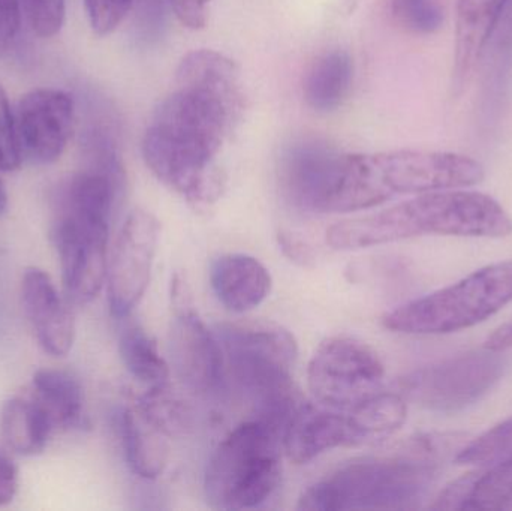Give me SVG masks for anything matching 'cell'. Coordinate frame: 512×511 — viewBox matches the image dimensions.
Returning a JSON list of instances; mask_svg holds the SVG:
<instances>
[{
  "mask_svg": "<svg viewBox=\"0 0 512 511\" xmlns=\"http://www.w3.org/2000/svg\"><path fill=\"white\" fill-rule=\"evenodd\" d=\"M177 89L156 108L143 138V158L159 182L195 209L225 189L216 156L245 113L240 71L227 60H204L176 75Z\"/></svg>",
  "mask_w": 512,
  "mask_h": 511,
  "instance_id": "6da1fadb",
  "label": "cell"
},
{
  "mask_svg": "<svg viewBox=\"0 0 512 511\" xmlns=\"http://www.w3.org/2000/svg\"><path fill=\"white\" fill-rule=\"evenodd\" d=\"M465 440L460 434L421 435L402 453L343 465L307 488L297 510L414 509L435 482L441 459L459 453Z\"/></svg>",
  "mask_w": 512,
  "mask_h": 511,
  "instance_id": "7a4b0ae2",
  "label": "cell"
},
{
  "mask_svg": "<svg viewBox=\"0 0 512 511\" xmlns=\"http://www.w3.org/2000/svg\"><path fill=\"white\" fill-rule=\"evenodd\" d=\"M512 233L507 210L490 195L466 188L418 194L381 212L337 222L327 242L337 251H358L421 236L490 237Z\"/></svg>",
  "mask_w": 512,
  "mask_h": 511,
  "instance_id": "3957f363",
  "label": "cell"
},
{
  "mask_svg": "<svg viewBox=\"0 0 512 511\" xmlns=\"http://www.w3.org/2000/svg\"><path fill=\"white\" fill-rule=\"evenodd\" d=\"M486 177L471 156L430 150L346 153L334 213L357 212L397 195L471 188Z\"/></svg>",
  "mask_w": 512,
  "mask_h": 511,
  "instance_id": "277c9868",
  "label": "cell"
},
{
  "mask_svg": "<svg viewBox=\"0 0 512 511\" xmlns=\"http://www.w3.org/2000/svg\"><path fill=\"white\" fill-rule=\"evenodd\" d=\"M225 362L256 416L285 432L303 399L292 384L298 347L294 335L270 321L224 323L216 330Z\"/></svg>",
  "mask_w": 512,
  "mask_h": 511,
  "instance_id": "5b68a950",
  "label": "cell"
},
{
  "mask_svg": "<svg viewBox=\"0 0 512 511\" xmlns=\"http://www.w3.org/2000/svg\"><path fill=\"white\" fill-rule=\"evenodd\" d=\"M283 432L255 419L234 429L213 452L204 477L216 510H249L273 497L282 477Z\"/></svg>",
  "mask_w": 512,
  "mask_h": 511,
  "instance_id": "8992f818",
  "label": "cell"
},
{
  "mask_svg": "<svg viewBox=\"0 0 512 511\" xmlns=\"http://www.w3.org/2000/svg\"><path fill=\"white\" fill-rule=\"evenodd\" d=\"M511 300L512 260L499 261L399 306L382 318V324L403 335H448L484 323Z\"/></svg>",
  "mask_w": 512,
  "mask_h": 511,
  "instance_id": "52a82bcc",
  "label": "cell"
},
{
  "mask_svg": "<svg viewBox=\"0 0 512 511\" xmlns=\"http://www.w3.org/2000/svg\"><path fill=\"white\" fill-rule=\"evenodd\" d=\"M385 366L366 342L352 336H331L321 342L307 368L313 398L337 411H349L379 392Z\"/></svg>",
  "mask_w": 512,
  "mask_h": 511,
  "instance_id": "ba28073f",
  "label": "cell"
},
{
  "mask_svg": "<svg viewBox=\"0 0 512 511\" xmlns=\"http://www.w3.org/2000/svg\"><path fill=\"white\" fill-rule=\"evenodd\" d=\"M504 353L484 348L417 369L400 380V395L427 410L453 413L480 401L501 380Z\"/></svg>",
  "mask_w": 512,
  "mask_h": 511,
  "instance_id": "9c48e42d",
  "label": "cell"
},
{
  "mask_svg": "<svg viewBox=\"0 0 512 511\" xmlns=\"http://www.w3.org/2000/svg\"><path fill=\"white\" fill-rule=\"evenodd\" d=\"M345 155L319 138H297L286 144L277 164L283 198L303 212L333 213Z\"/></svg>",
  "mask_w": 512,
  "mask_h": 511,
  "instance_id": "30bf717a",
  "label": "cell"
},
{
  "mask_svg": "<svg viewBox=\"0 0 512 511\" xmlns=\"http://www.w3.org/2000/svg\"><path fill=\"white\" fill-rule=\"evenodd\" d=\"M110 219L59 212L54 243L59 252L63 287L74 303L92 302L107 281Z\"/></svg>",
  "mask_w": 512,
  "mask_h": 511,
  "instance_id": "8fae6325",
  "label": "cell"
},
{
  "mask_svg": "<svg viewBox=\"0 0 512 511\" xmlns=\"http://www.w3.org/2000/svg\"><path fill=\"white\" fill-rule=\"evenodd\" d=\"M159 233L161 224L147 210H134L122 225L107 272L108 303L114 317H128L146 294Z\"/></svg>",
  "mask_w": 512,
  "mask_h": 511,
  "instance_id": "7c38bea8",
  "label": "cell"
},
{
  "mask_svg": "<svg viewBox=\"0 0 512 511\" xmlns=\"http://www.w3.org/2000/svg\"><path fill=\"white\" fill-rule=\"evenodd\" d=\"M74 122V102L57 89H35L20 99L15 125L21 150L38 164L56 162L65 152Z\"/></svg>",
  "mask_w": 512,
  "mask_h": 511,
  "instance_id": "4fadbf2b",
  "label": "cell"
},
{
  "mask_svg": "<svg viewBox=\"0 0 512 511\" xmlns=\"http://www.w3.org/2000/svg\"><path fill=\"white\" fill-rule=\"evenodd\" d=\"M174 314L170 353L177 377L192 392H216L225 374L224 351L218 336L210 332L194 308Z\"/></svg>",
  "mask_w": 512,
  "mask_h": 511,
  "instance_id": "5bb4252c",
  "label": "cell"
},
{
  "mask_svg": "<svg viewBox=\"0 0 512 511\" xmlns=\"http://www.w3.org/2000/svg\"><path fill=\"white\" fill-rule=\"evenodd\" d=\"M21 303L42 350L54 357L66 356L74 344V317L44 270L30 267L24 272Z\"/></svg>",
  "mask_w": 512,
  "mask_h": 511,
  "instance_id": "9a60e30c",
  "label": "cell"
},
{
  "mask_svg": "<svg viewBox=\"0 0 512 511\" xmlns=\"http://www.w3.org/2000/svg\"><path fill=\"white\" fill-rule=\"evenodd\" d=\"M342 446H352L348 416L324 405L301 402L283 434V452L297 465L309 464Z\"/></svg>",
  "mask_w": 512,
  "mask_h": 511,
  "instance_id": "2e32d148",
  "label": "cell"
},
{
  "mask_svg": "<svg viewBox=\"0 0 512 511\" xmlns=\"http://www.w3.org/2000/svg\"><path fill=\"white\" fill-rule=\"evenodd\" d=\"M508 0H457L453 81L456 95L463 92L489 45Z\"/></svg>",
  "mask_w": 512,
  "mask_h": 511,
  "instance_id": "e0dca14e",
  "label": "cell"
},
{
  "mask_svg": "<svg viewBox=\"0 0 512 511\" xmlns=\"http://www.w3.org/2000/svg\"><path fill=\"white\" fill-rule=\"evenodd\" d=\"M210 284L228 311L245 314L270 296L273 279L267 267L251 255L225 254L210 266Z\"/></svg>",
  "mask_w": 512,
  "mask_h": 511,
  "instance_id": "ac0fdd59",
  "label": "cell"
},
{
  "mask_svg": "<svg viewBox=\"0 0 512 511\" xmlns=\"http://www.w3.org/2000/svg\"><path fill=\"white\" fill-rule=\"evenodd\" d=\"M123 452L132 473L143 479H156L167 467L170 447L167 435L144 417L137 405L120 416Z\"/></svg>",
  "mask_w": 512,
  "mask_h": 511,
  "instance_id": "d6986e66",
  "label": "cell"
},
{
  "mask_svg": "<svg viewBox=\"0 0 512 511\" xmlns=\"http://www.w3.org/2000/svg\"><path fill=\"white\" fill-rule=\"evenodd\" d=\"M0 431L12 452L35 456L44 452L54 426L32 396H15L3 404Z\"/></svg>",
  "mask_w": 512,
  "mask_h": 511,
  "instance_id": "ffe728a7",
  "label": "cell"
},
{
  "mask_svg": "<svg viewBox=\"0 0 512 511\" xmlns=\"http://www.w3.org/2000/svg\"><path fill=\"white\" fill-rule=\"evenodd\" d=\"M354 62L345 50L322 54L304 80V99L312 110L331 113L342 107L351 92Z\"/></svg>",
  "mask_w": 512,
  "mask_h": 511,
  "instance_id": "44dd1931",
  "label": "cell"
},
{
  "mask_svg": "<svg viewBox=\"0 0 512 511\" xmlns=\"http://www.w3.org/2000/svg\"><path fill=\"white\" fill-rule=\"evenodd\" d=\"M29 395L50 417L54 431L75 428L83 422V389L69 372L41 369L33 375Z\"/></svg>",
  "mask_w": 512,
  "mask_h": 511,
  "instance_id": "7402d4cb",
  "label": "cell"
},
{
  "mask_svg": "<svg viewBox=\"0 0 512 511\" xmlns=\"http://www.w3.org/2000/svg\"><path fill=\"white\" fill-rule=\"evenodd\" d=\"M352 446L375 443L396 434L408 419V401L400 393L376 392L348 411Z\"/></svg>",
  "mask_w": 512,
  "mask_h": 511,
  "instance_id": "603a6c76",
  "label": "cell"
},
{
  "mask_svg": "<svg viewBox=\"0 0 512 511\" xmlns=\"http://www.w3.org/2000/svg\"><path fill=\"white\" fill-rule=\"evenodd\" d=\"M120 357L132 377L149 387L168 384L170 366L159 353L155 339L138 326L123 330L119 341Z\"/></svg>",
  "mask_w": 512,
  "mask_h": 511,
  "instance_id": "cb8c5ba5",
  "label": "cell"
},
{
  "mask_svg": "<svg viewBox=\"0 0 512 511\" xmlns=\"http://www.w3.org/2000/svg\"><path fill=\"white\" fill-rule=\"evenodd\" d=\"M137 408L149 422L167 437L182 434L191 426V411L168 384L149 387L137 402Z\"/></svg>",
  "mask_w": 512,
  "mask_h": 511,
  "instance_id": "d4e9b609",
  "label": "cell"
},
{
  "mask_svg": "<svg viewBox=\"0 0 512 511\" xmlns=\"http://www.w3.org/2000/svg\"><path fill=\"white\" fill-rule=\"evenodd\" d=\"M465 510H512V455L483 467Z\"/></svg>",
  "mask_w": 512,
  "mask_h": 511,
  "instance_id": "484cf974",
  "label": "cell"
},
{
  "mask_svg": "<svg viewBox=\"0 0 512 511\" xmlns=\"http://www.w3.org/2000/svg\"><path fill=\"white\" fill-rule=\"evenodd\" d=\"M512 455V416L468 441L454 461L462 467H489Z\"/></svg>",
  "mask_w": 512,
  "mask_h": 511,
  "instance_id": "4316f807",
  "label": "cell"
},
{
  "mask_svg": "<svg viewBox=\"0 0 512 511\" xmlns=\"http://www.w3.org/2000/svg\"><path fill=\"white\" fill-rule=\"evenodd\" d=\"M397 26L412 35H433L444 24L441 0H390Z\"/></svg>",
  "mask_w": 512,
  "mask_h": 511,
  "instance_id": "83f0119b",
  "label": "cell"
},
{
  "mask_svg": "<svg viewBox=\"0 0 512 511\" xmlns=\"http://www.w3.org/2000/svg\"><path fill=\"white\" fill-rule=\"evenodd\" d=\"M21 158H23V150L18 138L15 116L9 107L5 90L0 87V170H18Z\"/></svg>",
  "mask_w": 512,
  "mask_h": 511,
  "instance_id": "f1b7e54d",
  "label": "cell"
},
{
  "mask_svg": "<svg viewBox=\"0 0 512 511\" xmlns=\"http://www.w3.org/2000/svg\"><path fill=\"white\" fill-rule=\"evenodd\" d=\"M30 26L42 38H51L65 21V0H21Z\"/></svg>",
  "mask_w": 512,
  "mask_h": 511,
  "instance_id": "f546056e",
  "label": "cell"
},
{
  "mask_svg": "<svg viewBox=\"0 0 512 511\" xmlns=\"http://www.w3.org/2000/svg\"><path fill=\"white\" fill-rule=\"evenodd\" d=\"M93 32L99 36L113 33L134 6V0H84Z\"/></svg>",
  "mask_w": 512,
  "mask_h": 511,
  "instance_id": "4dcf8cb0",
  "label": "cell"
},
{
  "mask_svg": "<svg viewBox=\"0 0 512 511\" xmlns=\"http://www.w3.org/2000/svg\"><path fill=\"white\" fill-rule=\"evenodd\" d=\"M165 2L167 0H134L135 30L144 44H153L164 33Z\"/></svg>",
  "mask_w": 512,
  "mask_h": 511,
  "instance_id": "1f68e13d",
  "label": "cell"
},
{
  "mask_svg": "<svg viewBox=\"0 0 512 511\" xmlns=\"http://www.w3.org/2000/svg\"><path fill=\"white\" fill-rule=\"evenodd\" d=\"M481 467H474V470L462 474L453 482L448 483L438 495H436L433 503L430 504V510H465L466 503L471 497L472 489L475 482L480 476Z\"/></svg>",
  "mask_w": 512,
  "mask_h": 511,
  "instance_id": "d6a6232c",
  "label": "cell"
},
{
  "mask_svg": "<svg viewBox=\"0 0 512 511\" xmlns=\"http://www.w3.org/2000/svg\"><path fill=\"white\" fill-rule=\"evenodd\" d=\"M277 243H279L280 251L292 263L300 267L315 266V252L303 237L292 233V231L280 230L277 233Z\"/></svg>",
  "mask_w": 512,
  "mask_h": 511,
  "instance_id": "836d02e7",
  "label": "cell"
},
{
  "mask_svg": "<svg viewBox=\"0 0 512 511\" xmlns=\"http://www.w3.org/2000/svg\"><path fill=\"white\" fill-rule=\"evenodd\" d=\"M212 0H170L179 23L186 29L200 30L207 24V5Z\"/></svg>",
  "mask_w": 512,
  "mask_h": 511,
  "instance_id": "e575fe53",
  "label": "cell"
},
{
  "mask_svg": "<svg viewBox=\"0 0 512 511\" xmlns=\"http://www.w3.org/2000/svg\"><path fill=\"white\" fill-rule=\"evenodd\" d=\"M21 26V0H0V56L8 50Z\"/></svg>",
  "mask_w": 512,
  "mask_h": 511,
  "instance_id": "d590c367",
  "label": "cell"
},
{
  "mask_svg": "<svg viewBox=\"0 0 512 511\" xmlns=\"http://www.w3.org/2000/svg\"><path fill=\"white\" fill-rule=\"evenodd\" d=\"M18 489V471L14 462L0 452V506L12 503Z\"/></svg>",
  "mask_w": 512,
  "mask_h": 511,
  "instance_id": "8d00e7d4",
  "label": "cell"
},
{
  "mask_svg": "<svg viewBox=\"0 0 512 511\" xmlns=\"http://www.w3.org/2000/svg\"><path fill=\"white\" fill-rule=\"evenodd\" d=\"M483 348L490 351H499V353L512 350V315L510 320L505 321L498 329L493 330L492 335L487 336Z\"/></svg>",
  "mask_w": 512,
  "mask_h": 511,
  "instance_id": "74e56055",
  "label": "cell"
},
{
  "mask_svg": "<svg viewBox=\"0 0 512 511\" xmlns=\"http://www.w3.org/2000/svg\"><path fill=\"white\" fill-rule=\"evenodd\" d=\"M6 207H8V194H6L5 185L0 180V215L5 212Z\"/></svg>",
  "mask_w": 512,
  "mask_h": 511,
  "instance_id": "f35d334b",
  "label": "cell"
}]
</instances>
